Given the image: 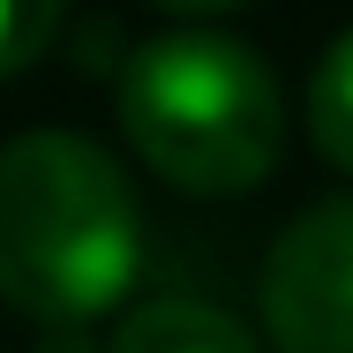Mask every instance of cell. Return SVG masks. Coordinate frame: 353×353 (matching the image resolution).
I'll use <instances>...</instances> for the list:
<instances>
[{"label":"cell","instance_id":"cell-2","mask_svg":"<svg viewBox=\"0 0 353 353\" xmlns=\"http://www.w3.org/2000/svg\"><path fill=\"white\" fill-rule=\"evenodd\" d=\"M121 128L143 150V165H158L173 188H256L285 143L279 75L256 46L225 30H158L121 68Z\"/></svg>","mask_w":353,"mask_h":353},{"label":"cell","instance_id":"cell-6","mask_svg":"<svg viewBox=\"0 0 353 353\" xmlns=\"http://www.w3.org/2000/svg\"><path fill=\"white\" fill-rule=\"evenodd\" d=\"M61 15H68V0H0V75L30 68L53 46Z\"/></svg>","mask_w":353,"mask_h":353},{"label":"cell","instance_id":"cell-7","mask_svg":"<svg viewBox=\"0 0 353 353\" xmlns=\"http://www.w3.org/2000/svg\"><path fill=\"white\" fill-rule=\"evenodd\" d=\"M158 8H181V15H218V8H241V0H158Z\"/></svg>","mask_w":353,"mask_h":353},{"label":"cell","instance_id":"cell-4","mask_svg":"<svg viewBox=\"0 0 353 353\" xmlns=\"http://www.w3.org/2000/svg\"><path fill=\"white\" fill-rule=\"evenodd\" d=\"M113 353H263L241 316H225L203 293H150L121 316Z\"/></svg>","mask_w":353,"mask_h":353},{"label":"cell","instance_id":"cell-3","mask_svg":"<svg viewBox=\"0 0 353 353\" xmlns=\"http://www.w3.org/2000/svg\"><path fill=\"white\" fill-rule=\"evenodd\" d=\"M263 323L279 353H353V196L285 218L263 263Z\"/></svg>","mask_w":353,"mask_h":353},{"label":"cell","instance_id":"cell-5","mask_svg":"<svg viewBox=\"0 0 353 353\" xmlns=\"http://www.w3.org/2000/svg\"><path fill=\"white\" fill-rule=\"evenodd\" d=\"M308 128H316V150L353 173V23L316 53V75H308Z\"/></svg>","mask_w":353,"mask_h":353},{"label":"cell","instance_id":"cell-1","mask_svg":"<svg viewBox=\"0 0 353 353\" xmlns=\"http://www.w3.org/2000/svg\"><path fill=\"white\" fill-rule=\"evenodd\" d=\"M143 211L121 158L75 128L0 143V293L38 323H90L128 301Z\"/></svg>","mask_w":353,"mask_h":353}]
</instances>
